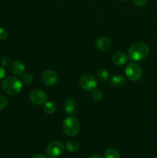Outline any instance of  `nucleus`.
<instances>
[{"label":"nucleus","mask_w":157,"mask_h":158,"mask_svg":"<svg viewBox=\"0 0 157 158\" xmlns=\"http://www.w3.org/2000/svg\"><path fill=\"white\" fill-rule=\"evenodd\" d=\"M149 54V48L146 43L137 42L133 43L129 49V56L133 61H142L148 57Z\"/></svg>","instance_id":"f257e3e1"},{"label":"nucleus","mask_w":157,"mask_h":158,"mask_svg":"<svg viewBox=\"0 0 157 158\" xmlns=\"http://www.w3.org/2000/svg\"><path fill=\"white\" fill-rule=\"evenodd\" d=\"M3 91L8 95L15 96L20 93L22 88V83L15 77H9L5 79L2 84Z\"/></svg>","instance_id":"f03ea898"},{"label":"nucleus","mask_w":157,"mask_h":158,"mask_svg":"<svg viewBox=\"0 0 157 158\" xmlns=\"http://www.w3.org/2000/svg\"><path fill=\"white\" fill-rule=\"evenodd\" d=\"M62 131L66 135L69 137H75L78 134L80 130L79 123L73 116L68 117L62 122Z\"/></svg>","instance_id":"7ed1b4c3"},{"label":"nucleus","mask_w":157,"mask_h":158,"mask_svg":"<svg viewBox=\"0 0 157 158\" xmlns=\"http://www.w3.org/2000/svg\"><path fill=\"white\" fill-rule=\"evenodd\" d=\"M125 73L131 81H139L143 77V69L135 63H128L125 69Z\"/></svg>","instance_id":"20e7f679"},{"label":"nucleus","mask_w":157,"mask_h":158,"mask_svg":"<svg viewBox=\"0 0 157 158\" xmlns=\"http://www.w3.org/2000/svg\"><path fill=\"white\" fill-rule=\"evenodd\" d=\"M78 84L80 87L86 91H92L96 89L97 82L96 79L91 74H85L83 75L78 80Z\"/></svg>","instance_id":"39448f33"},{"label":"nucleus","mask_w":157,"mask_h":158,"mask_svg":"<svg viewBox=\"0 0 157 158\" xmlns=\"http://www.w3.org/2000/svg\"><path fill=\"white\" fill-rule=\"evenodd\" d=\"M65 145L58 140L52 141L46 148V155L49 158H56L64 152Z\"/></svg>","instance_id":"423d86ee"},{"label":"nucleus","mask_w":157,"mask_h":158,"mask_svg":"<svg viewBox=\"0 0 157 158\" xmlns=\"http://www.w3.org/2000/svg\"><path fill=\"white\" fill-rule=\"evenodd\" d=\"M30 101L35 105H44L47 102V95L40 89H33L29 95Z\"/></svg>","instance_id":"0eeeda50"},{"label":"nucleus","mask_w":157,"mask_h":158,"mask_svg":"<svg viewBox=\"0 0 157 158\" xmlns=\"http://www.w3.org/2000/svg\"><path fill=\"white\" fill-rule=\"evenodd\" d=\"M42 80L46 86H53L58 81V76L52 69H47L42 74Z\"/></svg>","instance_id":"6e6552de"},{"label":"nucleus","mask_w":157,"mask_h":158,"mask_svg":"<svg viewBox=\"0 0 157 158\" xmlns=\"http://www.w3.org/2000/svg\"><path fill=\"white\" fill-rule=\"evenodd\" d=\"M112 40L106 36H100L95 40V46L100 51H107L112 47Z\"/></svg>","instance_id":"1a4fd4ad"},{"label":"nucleus","mask_w":157,"mask_h":158,"mask_svg":"<svg viewBox=\"0 0 157 158\" xmlns=\"http://www.w3.org/2000/svg\"><path fill=\"white\" fill-rule=\"evenodd\" d=\"M128 56L123 52H116L112 57V62L115 65L119 66H124L128 63Z\"/></svg>","instance_id":"9d476101"},{"label":"nucleus","mask_w":157,"mask_h":158,"mask_svg":"<svg viewBox=\"0 0 157 158\" xmlns=\"http://www.w3.org/2000/svg\"><path fill=\"white\" fill-rule=\"evenodd\" d=\"M11 71L15 76L21 77L24 74L25 71H26V67L22 62L15 60V61L12 62L11 64Z\"/></svg>","instance_id":"9b49d317"},{"label":"nucleus","mask_w":157,"mask_h":158,"mask_svg":"<svg viewBox=\"0 0 157 158\" xmlns=\"http://www.w3.org/2000/svg\"><path fill=\"white\" fill-rule=\"evenodd\" d=\"M75 101L72 98H67L63 103V110L64 112L69 115H73L75 110Z\"/></svg>","instance_id":"f8f14e48"},{"label":"nucleus","mask_w":157,"mask_h":158,"mask_svg":"<svg viewBox=\"0 0 157 158\" xmlns=\"http://www.w3.org/2000/svg\"><path fill=\"white\" fill-rule=\"evenodd\" d=\"M110 83L115 87H123L126 84V78L123 75H114L111 77Z\"/></svg>","instance_id":"ddd939ff"},{"label":"nucleus","mask_w":157,"mask_h":158,"mask_svg":"<svg viewBox=\"0 0 157 158\" xmlns=\"http://www.w3.org/2000/svg\"><path fill=\"white\" fill-rule=\"evenodd\" d=\"M65 148L68 152L74 154L79 150V144L75 140H68L65 144Z\"/></svg>","instance_id":"4468645a"},{"label":"nucleus","mask_w":157,"mask_h":158,"mask_svg":"<svg viewBox=\"0 0 157 158\" xmlns=\"http://www.w3.org/2000/svg\"><path fill=\"white\" fill-rule=\"evenodd\" d=\"M44 111L47 114H52L55 112L56 110V106L55 103L52 101H47L43 106Z\"/></svg>","instance_id":"2eb2a0df"},{"label":"nucleus","mask_w":157,"mask_h":158,"mask_svg":"<svg viewBox=\"0 0 157 158\" xmlns=\"http://www.w3.org/2000/svg\"><path fill=\"white\" fill-rule=\"evenodd\" d=\"M105 158H120V154L117 150L114 148H109L106 151L104 154Z\"/></svg>","instance_id":"dca6fc26"},{"label":"nucleus","mask_w":157,"mask_h":158,"mask_svg":"<svg viewBox=\"0 0 157 158\" xmlns=\"http://www.w3.org/2000/svg\"><path fill=\"white\" fill-rule=\"evenodd\" d=\"M97 78L101 81H107L109 78V73L106 69H100L96 73Z\"/></svg>","instance_id":"f3484780"},{"label":"nucleus","mask_w":157,"mask_h":158,"mask_svg":"<svg viewBox=\"0 0 157 158\" xmlns=\"http://www.w3.org/2000/svg\"><path fill=\"white\" fill-rule=\"evenodd\" d=\"M91 96H92V99L94 100V101L99 102L100 100H103V94L102 93V91L100 89H93L92 91V94H91Z\"/></svg>","instance_id":"a211bd4d"},{"label":"nucleus","mask_w":157,"mask_h":158,"mask_svg":"<svg viewBox=\"0 0 157 158\" xmlns=\"http://www.w3.org/2000/svg\"><path fill=\"white\" fill-rule=\"evenodd\" d=\"M33 80V77L31 73H25L22 75V83H24V84L28 85L30 84L31 83Z\"/></svg>","instance_id":"6ab92c4d"},{"label":"nucleus","mask_w":157,"mask_h":158,"mask_svg":"<svg viewBox=\"0 0 157 158\" xmlns=\"http://www.w3.org/2000/svg\"><path fill=\"white\" fill-rule=\"evenodd\" d=\"M9 103V100L4 95H0V110L5 109Z\"/></svg>","instance_id":"aec40b11"},{"label":"nucleus","mask_w":157,"mask_h":158,"mask_svg":"<svg viewBox=\"0 0 157 158\" xmlns=\"http://www.w3.org/2000/svg\"><path fill=\"white\" fill-rule=\"evenodd\" d=\"M1 63H2V66L4 67V66H8L11 64V58L9 56H3L1 60Z\"/></svg>","instance_id":"412c9836"},{"label":"nucleus","mask_w":157,"mask_h":158,"mask_svg":"<svg viewBox=\"0 0 157 158\" xmlns=\"http://www.w3.org/2000/svg\"><path fill=\"white\" fill-rule=\"evenodd\" d=\"M8 37V32L4 28L0 27V40H6Z\"/></svg>","instance_id":"4be33fe9"},{"label":"nucleus","mask_w":157,"mask_h":158,"mask_svg":"<svg viewBox=\"0 0 157 158\" xmlns=\"http://www.w3.org/2000/svg\"><path fill=\"white\" fill-rule=\"evenodd\" d=\"M148 0H132V2L137 6H144L147 3Z\"/></svg>","instance_id":"5701e85b"},{"label":"nucleus","mask_w":157,"mask_h":158,"mask_svg":"<svg viewBox=\"0 0 157 158\" xmlns=\"http://www.w3.org/2000/svg\"><path fill=\"white\" fill-rule=\"evenodd\" d=\"M5 76H6V70H5L3 66H0V80H2L5 77Z\"/></svg>","instance_id":"b1692460"},{"label":"nucleus","mask_w":157,"mask_h":158,"mask_svg":"<svg viewBox=\"0 0 157 158\" xmlns=\"http://www.w3.org/2000/svg\"><path fill=\"white\" fill-rule=\"evenodd\" d=\"M32 158H48L46 156L43 155V154H36V155L33 156Z\"/></svg>","instance_id":"393cba45"},{"label":"nucleus","mask_w":157,"mask_h":158,"mask_svg":"<svg viewBox=\"0 0 157 158\" xmlns=\"http://www.w3.org/2000/svg\"><path fill=\"white\" fill-rule=\"evenodd\" d=\"M89 158H103L102 156L99 155V154H95V155H92V157H90Z\"/></svg>","instance_id":"a878e982"},{"label":"nucleus","mask_w":157,"mask_h":158,"mask_svg":"<svg viewBox=\"0 0 157 158\" xmlns=\"http://www.w3.org/2000/svg\"><path fill=\"white\" fill-rule=\"evenodd\" d=\"M119 1H121V2H124V1H126V0H119Z\"/></svg>","instance_id":"bb28decb"}]
</instances>
